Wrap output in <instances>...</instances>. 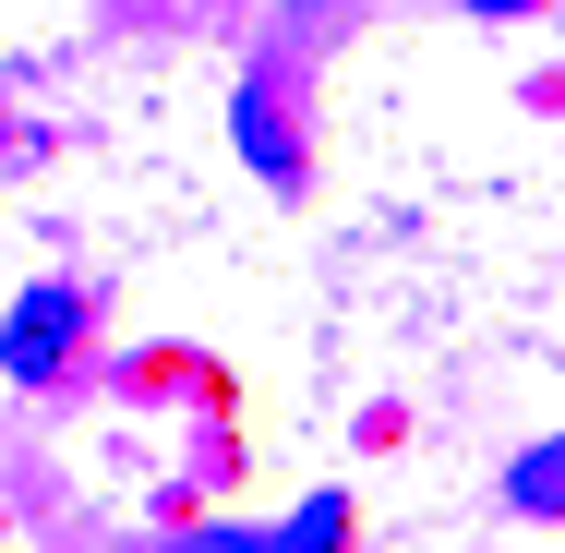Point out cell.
<instances>
[{
  "instance_id": "cell-1",
  "label": "cell",
  "mask_w": 565,
  "mask_h": 553,
  "mask_svg": "<svg viewBox=\"0 0 565 553\" xmlns=\"http://www.w3.org/2000/svg\"><path fill=\"white\" fill-rule=\"evenodd\" d=\"M73 313H85L73 289H24V301H12V326H0V373H24V385H36V373H61Z\"/></svg>"
},
{
  "instance_id": "cell-2",
  "label": "cell",
  "mask_w": 565,
  "mask_h": 553,
  "mask_svg": "<svg viewBox=\"0 0 565 553\" xmlns=\"http://www.w3.org/2000/svg\"><path fill=\"white\" fill-rule=\"evenodd\" d=\"M241 145H253L265 181H301V145H289V120H277V85H241Z\"/></svg>"
},
{
  "instance_id": "cell-3",
  "label": "cell",
  "mask_w": 565,
  "mask_h": 553,
  "mask_svg": "<svg viewBox=\"0 0 565 553\" xmlns=\"http://www.w3.org/2000/svg\"><path fill=\"white\" fill-rule=\"evenodd\" d=\"M338 542H349V518H338V493H326V506L289 518V542H265V553H338Z\"/></svg>"
},
{
  "instance_id": "cell-4",
  "label": "cell",
  "mask_w": 565,
  "mask_h": 553,
  "mask_svg": "<svg viewBox=\"0 0 565 553\" xmlns=\"http://www.w3.org/2000/svg\"><path fill=\"white\" fill-rule=\"evenodd\" d=\"M518 506H565V445H554V457H530V469H518Z\"/></svg>"
},
{
  "instance_id": "cell-5",
  "label": "cell",
  "mask_w": 565,
  "mask_h": 553,
  "mask_svg": "<svg viewBox=\"0 0 565 553\" xmlns=\"http://www.w3.org/2000/svg\"><path fill=\"white\" fill-rule=\"evenodd\" d=\"M169 553H265V542H253V530H181Z\"/></svg>"
},
{
  "instance_id": "cell-6",
  "label": "cell",
  "mask_w": 565,
  "mask_h": 553,
  "mask_svg": "<svg viewBox=\"0 0 565 553\" xmlns=\"http://www.w3.org/2000/svg\"><path fill=\"white\" fill-rule=\"evenodd\" d=\"M469 12H530V0H469Z\"/></svg>"
}]
</instances>
